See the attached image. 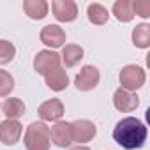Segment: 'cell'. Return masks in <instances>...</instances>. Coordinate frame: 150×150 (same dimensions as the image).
<instances>
[{"label": "cell", "mask_w": 150, "mask_h": 150, "mask_svg": "<svg viewBox=\"0 0 150 150\" xmlns=\"http://www.w3.org/2000/svg\"><path fill=\"white\" fill-rule=\"evenodd\" d=\"M113 139L125 150H138L146 141V125L136 117H125L117 122Z\"/></svg>", "instance_id": "obj_1"}, {"label": "cell", "mask_w": 150, "mask_h": 150, "mask_svg": "<svg viewBox=\"0 0 150 150\" xmlns=\"http://www.w3.org/2000/svg\"><path fill=\"white\" fill-rule=\"evenodd\" d=\"M23 141L27 150H50V127L44 122H32L27 127Z\"/></svg>", "instance_id": "obj_2"}, {"label": "cell", "mask_w": 150, "mask_h": 150, "mask_svg": "<svg viewBox=\"0 0 150 150\" xmlns=\"http://www.w3.org/2000/svg\"><path fill=\"white\" fill-rule=\"evenodd\" d=\"M118 78H120V85H122L120 88L129 90V92H134V90L141 88L145 85V80H146L145 71L139 65H125L120 71Z\"/></svg>", "instance_id": "obj_3"}, {"label": "cell", "mask_w": 150, "mask_h": 150, "mask_svg": "<svg viewBox=\"0 0 150 150\" xmlns=\"http://www.w3.org/2000/svg\"><path fill=\"white\" fill-rule=\"evenodd\" d=\"M57 67H60V55L55 53V51H50V50H42L37 53V57L34 58V69L46 76L51 71H55Z\"/></svg>", "instance_id": "obj_4"}, {"label": "cell", "mask_w": 150, "mask_h": 150, "mask_svg": "<svg viewBox=\"0 0 150 150\" xmlns=\"http://www.w3.org/2000/svg\"><path fill=\"white\" fill-rule=\"evenodd\" d=\"M99 80H101L99 69L94 67V65H85V67H81L80 74L76 76V80H74V85H76L78 90L88 92V90H94L99 85Z\"/></svg>", "instance_id": "obj_5"}, {"label": "cell", "mask_w": 150, "mask_h": 150, "mask_svg": "<svg viewBox=\"0 0 150 150\" xmlns=\"http://www.w3.org/2000/svg\"><path fill=\"white\" fill-rule=\"evenodd\" d=\"M50 139L55 146L58 148H67L71 146L72 141V131H71V124L69 122H57L51 129H50Z\"/></svg>", "instance_id": "obj_6"}, {"label": "cell", "mask_w": 150, "mask_h": 150, "mask_svg": "<svg viewBox=\"0 0 150 150\" xmlns=\"http://www.w3.org/2000/svg\"><path fill=\"white\" fill-rule=\"evenodd\" d=\"M71 131H72V141H76V143H87V141L94 139V136L97 132L94 122L85 120V118L71 122Z\"/></svg>", "instance_id": "obj_7"}, {"label": "cell", "mask_w": 150, "mask_h": 150, "mask_svg": "<svg viewBox=\"0 0 150 150\" xmlns=\"http://www.w3.org/2000/svg\"><path fill=\"white\" fill-rule=\"evenodd\" d=\"M113 104L118 111L122 113H131L139 106V97L134 92L124 90V88H117L113 94Z\"/></svg>", "instance_id": "obj_8"}, {"label": "cell", "mask_w": 150, "mask_h": 150, "mask_svg": "<svg viewBox=\"0 0 150 150\" xmlns=\"http://www.w3.org/2000/svg\"><path fill=\"white\" fill-rule=\"evenodd\" d=\"M51 9H53V16L62 23L74 21L78 16V6L72 0H55L51 4Z\"/></svg>", "instance_id": "obj_9"}, {"label": "cell", "mask_w": 150, "mask_h": 150, "mask_svg": "<svg viewBox=\"0 0 150 150\" xmlns=\"http://www.w3.org/2000/svg\"><path fill=\"white\" fill-rule=\"evenodd\" d=\"M21 131H23V127L18 120L7 118L4 122H0V141L4 145H14V143H18Z\"/></svg>", "instance_id": "obj_10"}, {"label": "cell", "mask_w": 150, "mask_h": 150, "mask_svg": "<svg viewBox=\"0 0 150 150\" xmlns=\"http://www.w3.org/2000/svg\"><path fill=\"white\" fill-rule=\"evenodd\" d=\"M39 37H41V42L42 44L51 46V48H60L65 42V32L58 25H46L41 30Z\"/></svg>", "instance_id": "obj_11"}, {"label": "cell", "mask_w": 150, "mask_h": 150, "mask_svg": "<svg viewBox=\"0 0 150 150\" xmlns=\"http://www.w3.org/2000/svg\"><path fill=\"white\" fill-rule=\"evenodd\" d=\"M37 113L44 122H58L64 115V104L60 99H50L39 106Z\"/></svg>", "instance_id": "obj_12"}, {"label": "cell", "mask_w": 150, "mask_h": 150, "mask_svg": "<svg viewBox=\"0 0 150 150\" xmlns=\"http://www.w3.org/2000/svg\"><path fill=\"white\" fill-rule=\"evenodd\" d=\"M44 78H46V85H48L51 90H55V92H62V90H65L67 85H69L67 72H65V69H62V67H57L55 71H51L50 74H46Z\"/></svg>", "instance_id": "obj_13"}, {"label": "cell", "mask_w": 150, "mask_h": 150, "mask_svg": "<svg viewBox=\"0 0 150 150\" xmlns=\"http://www.w3.org/2000/svg\"><path fill=\"white\" fill-rule=\"evenodd\" d=\"M23 11L32 20H42L48 14V4L44 0H25L23 2Z\"/></svg>", "instance_id": "obj_14"}, {"label": "cell", "mask_w": 150, "mask_h": 150, "mask_svg": "<svg viewBox=\"0 0 150 150\" xmlns=\"http://www.w3.org/2000/svg\"><path fill=\"white\" fill-rule=\"evenodd\" d=\"M83 58V48L78 44H65L62 50V60L65 67H74L78 65L80 60Z\"/></svg>", "instance_id": "obj_15"}, {"label": "cell", "mask_w": 150, "mask_h": 150, "mask_svg": "<svg viewBox=\"0 0 150 150\" xmlns=\"http://www.w3.org/2000/svg\"><path fill=\"white\" fill-rule=\"evenodd\" d=\"M113 14L118 21L122 23H129L134 18V11H132V0H117L113 4Z\"/></svg>", "instance_id": "obj_16"}, {"label": "cell", "mask_w": 150, "mask_h": 150, "mask_svg": "<svg viewBox=\"0 0 150 150\" xmlns=\"http://www.w3.org/2000/svg\"><path fill=\"white\" fill-rule=\"evenodd\" d=\"M2 110H4V115L11 120H18L20 117H23L25 113V104L21 99L18 97H9L4 104H2Z\"/></svg>", "instance_id": "obj_17"}, {"label": "cell", "mask_w": 150, "mask_h": 150, "mask_svg": "<svg viewBox=\"0 0 150 150\" xmlns=\"http://www.w3.org/2000/svg\"><path fill=\"white\" fill-rule=\"evenodd\" d=\"M132 42L136 48H141V50L148 48L150 46V25H146V23L138 25L132 30Z\"/></svg>", "instance_id": "obj_18"}, {"label": "cell", "mask_w": 150, "mask_h": 150, "mask_svg": "<svg viewBox=\"0 0 150 150\" xmlns=\"http://www.w3.org/2000/svg\"><path fill=\"white\" fill-rule=\"evenodd\" d=\"M87 16H88V21L94 25H104L110 18L108 9L101 4H90L87 9Z\"/></svg>", "instance_id": "obj_19"}, {"label": "cell", "mask_w": 150, "mask_h": 150, "mask_svg": "<svg viewBox=\"0 0 150 150\" xmlns=\"http://www.w3.org/2000/svg\"><path fill=\"white\" fill-rule=\"evenodd\" d=\"M14 88V78L4 69H0V97H7Z\"/></svg>", "instance_id": "obj_20"}, {"label": "cell", "mask_w": 150, "mask_h": 150, "mask_svg": "<svg viewBox=\"0 0 150 150\" xmlns=\"http://www.w3.org/2000/svg\"><path fill=\"white\" fill-rule=\"evenodd\" d=\"M16 55V48L13 42L9 41H4V39H0V64H9Z\"/></svg>", "instance_id": "obj_21"}, {"label": "cell", "mask_w": 150, "mask_h": 150, "mask_svg": "<svg viewBox=\"0 0 150 150\" xmlns=\"http://www.w3.org/2000/svg\"><path fill=\"white\" fill-rule=\"evenodd\" d=\"M132 11L136 16L148 18L150 16V2L148 0H136V2H132Z\"/></svg>", "instance_id": "obj_22"}, {"label": "cell", "mask_w": 150, "mask_h": 150, "mask_svg": "<svg viewBox=\"0 0 150 150\" xmlns=\"http://www.w3.org/2000/svg\"><path fill=\"white\" fill-rule=\"evenodd\" d=\"M71 150H90V148H88V146H80V145H78V146H74V148H71Z\"/></svg>", "instance_id": "obj_23"}]
</instances>
